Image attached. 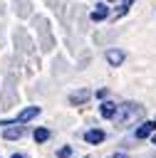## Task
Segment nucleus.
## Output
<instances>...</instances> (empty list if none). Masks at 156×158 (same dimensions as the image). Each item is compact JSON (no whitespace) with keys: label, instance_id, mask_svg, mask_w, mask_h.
Returning <instances> with one entry per match:
<instances>
[{"label":"nucleus","instance_id":"f8f14e48","mask_svg":"<svg viewBox=\"0 0 156 158\" xmlns=\"http://www.w3.org/2000/svg\"><path fill=\"white\" fill-rule=\"evenodd\" d=\"M69 156H72V148H69V146L59 148V153H57V158H69Z\"/></svg>","mask_w":156,"mask_h":158},{"label":"nucleus","instance_id":"1a4fd4ad","mask_svg":"<svg viewBox=\"0 0 156 158\" xmlns=\"http://www.w3.org/2000/svg\"><path fill=\"white\" fill-rule=\"evenodd\" d=\"M87 99H89V91L87 89H79V91L69 94V104H84Z\"/></svg>","mask_w":156,"mask_h":158},{"label":"nucleus","instance_id":"f257e3e1","mask_svg":"<svg viewBox=\"0 0 156 158\" xmlns=\"http://www.w3.org/2000/svg\"><path fill=\"white\" fill-rule=\"evenodd\" d=\"M141 116H144V109L139 104H121V106H116L114 121L119 126H129V123H136Z\"/></svg>","mask_w":156,"mask_h":158},{"label":"nucleus","instance_id":"4468645a","mask_svg":"<svg viewBox=\"0 0 156 158\" xmlns=\"http://www.w3.org/2000/svg\"><path fill=\"white\" fill-rule=\"evenodd\" d=\"M12 158H25V156H20V153H15V156H12Z\"/></svg>","mask_w":156,"mask_h":158},{"label":"nucleus","instance_id":"0eeeda50","mask_svg":"<svg viewBox=\"0 0 156 158\" xmlns=\"http://www.w3.org/2000/svg\"><path fill=\"white\" fill-rule=\"evenodd\" d=\"M22 133H25V128H22V126H10V128H5V131H2V136H5L7 141L22 138Z\"/></svg>","mask_w":156,"mask_h":158},{"label":"nucleus","instance_id":"ddd939ff","mask_svg":"<svg viewBox=\"0 0 156 158\" xmlns=\"http://www.w3.org/2000/svg\"><path fill=\"white\" fill-rule=\"evenodd\" d=\"M109 158H129L126 153H114V156H109Z\"/></svg>","mask_w":156,"mask_h":158},{"label":"nucleus","instance_id":"39448f33","mask_svg":"<svg viewBox=\"0 0 156 158\" xmlns=\"http://www.w3.org/2000/svg\"><path fill=\"white\" fill-rule=\"evenodd\" d=\"M84 141L92 143V146H97V143L104 141V131H102V128H89V131L84 133Z\"/></svg>","mask_w":156,"mask_h":158},{"label":"nucleus","instance_id":"20e7f679","mask_svg":"<svg viewBox=\"0 0 156 158\" xmlns=\"http://www.w3.org/2000/svg\"><path fill=\"white\" fill-rule=\"evenodd\" d=\"M106 62H109V67H119L121 62H124V52L121 49H106Z\"/></svg>","mask_w":156,"mask_h":158},{"label":"nucleus","instance_id":"6e6552de","mask_svg":"<svg viewBox=\"0 0 156 158\" xmlns=\"http://www.w3.org/2000/svg\"><path fill=\"white\" fill-rule=\"evenodd\" d=\"M99 114H102L104 118H114V114H116V104H111V101H104V104L99 106Z\"/></svg>","mask_w":156,"mask_h":158},{"label":"nucleus","instance_id":"9b49d317","mask_svg":"<svg viewBox=\"0 0 156 158\" xmlns=\"http://www.w3.org/2000/svg\"><path fill=\"white\" fill-rule=\"evenodd\" d=\"M134 5V0H121V7L116 10V17H124L126 12H129V7Z\"/></svg>","mask_w":156,"mask_h":158},{"label":"nucleus","instance_id":"9d476101","mask_svg":"<svg viewBox=\"0 0 156 158\" xmlns=\"http://www.w3.org/2000/svg\"><path fill=\"white\" fill-rule=\"evenodd\" d=\"M47 138H50V131H47V128H37V131H35V141H37V143H45Z\"/></svg>","mask_w":156,"mask_h":158},{"label":"nucleus","instance_id":"7ed1b4c3","mask_svg":"<svg viewBox=\"0 0 156 158\" xmlns=\"http://www.w3.org/2000/svg\"><path fill=\"white\" fill-rule=\"evenodd\" d=\"M154 131H156V121H144V123L134 131V136H136V138H146V136H151Z\"/></svg>","mask_w":156,"mask_h":158},{"label":"nucleus","instance_id":"423d86ee","mask_svg":"<svg viewBox=\"0 0 156 158\" xmlns=\"http://www.w3.org/2000/svg\"><path fill=\"white\" fill-rule=\"evenodd\" d=\"M106 15H109V7H106L104 2H97V7L92 10V15H89V17H92L94 22H102V20H104Z\"/></svg>","mask_w":156,"mask_h":158},{"label":"nucleus","instance_id":"f03ea898","mask_svg":"<svg viewBox=\"0 0 156 158\" xmlns=\"http://www.w3.org/2000/svg\"><path fill=\"white\" fill-rule=\"evenodd\" d=\"M37 114H40V106H27V109H22V111L15 116V123H25V121L35 118Z\"/></svg>","mask_w":156,"mask_h":158},{"label":"nucleus","instance_id":"2eb2a0df","mask_svg":"<svg viewBox=\"0 0 156 158\" xmlns=\"http://www.w3.org/2000/svg\"><path fill=\"white\" fill-rule=\"evenodd\" d=\"M154 143H156V136H154Z\"/></svg>","mask_w":156,"mask_h":158}]
</instances>
